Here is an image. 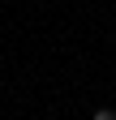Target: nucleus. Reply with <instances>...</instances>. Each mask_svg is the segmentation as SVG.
<instances>
[{"label":"nucleus","mask_w":116,"mask_h":120,"mask_svg":"<svg viewBox=\"0 0 116 120\" xmlns=\"http://www.w3.org/2000/svg\"><path fill=\"white\" fill-rule=\"evenodd\" d=\"M90 120H116V112H112V107H99V112H95Z\"/></svg>","instance_id":"1"}]
</instances>
